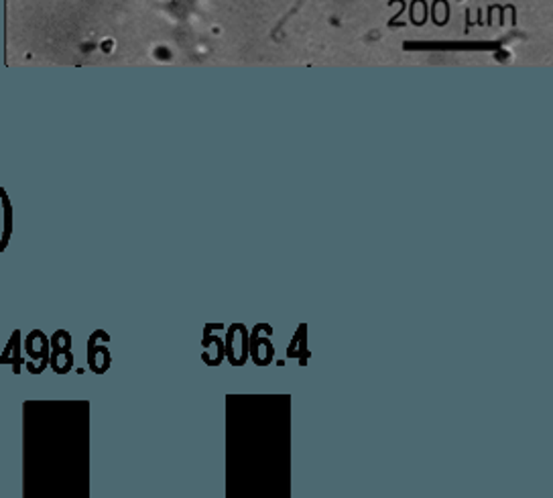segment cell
<instances>
[{"instance_id": "obj_3", "label": "cell", "mask_w": 553, "mask_h": 498, "mask_svg": "<svg viewBox=\"0 0 553 498\" xmlns=\"http://www.w3.org/2000/svg\"><path fill=\"white\" fill-rule=\"evenodd\" d=\"M224 360L230 366H244L249 362V330L242 323H232L224 340Z\"/></svg>"}, {"instance_id": "obj_6", "label": "cell", "mask_w": 553, "mask_h": 498, "mask_svg": "<svg viewBox=\"0 0 553 498\" xmlns=\"http://www.w3.org/2000/svg\"><path fill=\"white\" fill-rule=\"evenodd\" d=\"M25 358H20V330H15L8 344L0 354V364H11L15 374H20V366H25Z\"/></svg>"}, {"instance_id": "obj_2", "label": "cell", "mask_w": 553, "mask_h": 498, "mask_svg": "<svg viewBox=\"0 0 553 498\" xmlns=\"http://www.w3.org/2000/svg\"><path fill=\"white\" fill-rule=\"evenodd\" d=\"M273 328L268 323H256L249 334V358L256 366H268L275 360V346L271 342Z\"/></svg>"}, {"instance_id": "obj_8", "label": "cell", "mask_w": 553, "mask_h": 498, "mask_svg": "<svg viewBox=\"0 0 553 498\" xmlns=\"http://www.w3.org/2000/svg\"><path fill=\"white\" fill-rule=\"evenodd\" d=\"M49 366L54 368L55 374L70 373L73 368L72 350H68V352H51V354H49Z\"/></svg>"}, {"instance_id": "obj_7", "label": "cell", "mask_w": 553, "mask_h": 498, "mask_svg": "<svg viewBox=\"0 0 553 498\" xmlns=\"http://www.w3.org/2000/svg\"><path fill=\"white\" fill-rule=\"evenodd\" d=\"M287 358H299V364L305 366L307 358H309V346H307V325L299 323L297 332L293 334V338L287 346Z\"/></svg>"}, {"instance_id": "obj_1", "label": "cell", "mask_w": 553, "mask_h": 498, "mask_svg": "<svg viewBox=\"0 0 553 498\" xmlns=\"http://www.w3.org/2000/svg\"><path fill=\"white\" fill-rule=\"evenodd\" d=\"M23 342H25V352L31 358V362H25L27 371L31 374L45 373V368L49 366V354H51L49 338L45 336V332L33 330Z\"/></svg>"}, {"instance_id": "obj_9", "label": "cell", "mask_w": 553, "mask_h": 498, "mask_svg": "<svg viewBox=\"0 0 553 498\" xmlns=\"http://www.w3.org/2000/svg\"><path fill=\"white\" fill-rule=\"evenodd\" d=\"M72 334L66 332V330H57L54 336L49 338L51 352H68V350H72Z\"/></svg>"}, {"instance_id": "obj_4", "label": "cell", "mask_w": 553, "mask_h": 498, "mask_svg": "<svg viewBox=\"0 0 553 498\" xmlns=\"http://www.w3.org/2000/svg\"><path fill=\"white\" fill-rule=\"evenodd\" d=\"M106 342H110L104 330H96L92 332V336L86 342V358H88V368L94 374L108 373L110 364H112V356H110V348Z\"/></svg>"}, {"instance_id": "obj_5", "label": "cell", "mask_w": 553, "mask_h": 498, "mask_svg": "<svg viewBox=\"0 0 553 498\" xmlns=\"http://www.w3.org/2000/svg\"><path fill=\"white\" fill-rule=\"evenodd\" d=\"M226 325L224 323H208L204 330V340H201V360L206 366H220L224 362V340L216 336L214 332H222Z\"/></svg>"}]
</instances>
